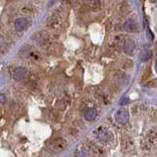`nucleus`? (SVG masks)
<instances>
[{"instance_id": "f257e3e1", "label": "nucleus", "mask_w": 157, "mask_h": 157, "mask_svg": "<svg viewBox=\"0 0 157 157\" xmlns=\"http://www.w3.org/2000/svg\"><path fill=\"white\" fill-rule=\"evenodd\" d=\"M130 114L127 109H119L115 113V120L118 124L124 125L129 121Z\"/></svg>"}, {"instance_id": "9d476101", "label": "nucleus", "mask_w": 157, "mask_h": 157, "mask_svg": "<svg viewBox=\"0 0 157 157\" xmlns=\"http://www.w3.org/2000/svg\"><path fill=\"white\" fill-rule=\"evenodd\" d=\"M128 101H129V100H128V99H126V100H125V98H122V100H121V103H120V104H122V105H124V104H127V103H128Z\"/></svg>"}, {"instance_id": "1a4fd4ad", "label": "nucleus", "mask_w": 157, "mask_h": 157, "mask_svg": "<svg viewBox=\"0 0 157 157\" xmlns=\"http://www.w3.org/2000/svg\"><path fill=\"white\" fill-rule=\"evenodd\" d=\"M6 101V97L4 94H0V103H4Z\"/></svg>"}, {"instance_id": "f8f14e48", "label": "nucleus", "mask_w": 157, "mask_h": 157, "mask_svg": "<svg viewBox=\"0 0 157 157\" xmlns=\"http://www.w3.org/2000/svg\"><path fill=\"white\" fill-rule=\"evenodd\" d=\"M157 1V0H153V2H156Z\"/></svg>"}, {"instance_id": "39448f33", "label": "nucleus", "mask_w": 157, "mask_h": 157, "mask_svg": "<svg viewBox=\"0 0 157 157\" xmlns=\"http://www.w3.org/2000/svg\"><path fill=\"white\" fill-rule=\"evenodd\" d=\"M25 77H26V69H24L22 67H18V68L15 69V71H14V78L15 80L20 82V81H22Z\"/></svg>"}, {"instance_id": "6e6552de", "label": "nucleus", "mask_w": 157, "mask_h": 157, "mask_svg": "<svg viewBox=\"0 0 157 157\" xmlns=\"http://www.w3.org/2000/svg\"><path fill=\"white\" fill-rule=\"evenodd\" d=\"M151 55H152V53H151L150 50H148V49H144V50L142 51L141 54H140V60H141V61H144V62H145V61H147V60H149L150 57H151Z\"/></svg>"}, {"instance_id": "f03ea898", "label": "nucleus", "mask_w": 157, "mask_h": 157, "mask_svg": "<svg viewBox=\"0 0 157 157\" xmlns=\"http://www.w3.org/2000/svg\"><path fill=\"white\" fill-rule=\"evenodd\" d=\"M29 25V21L27 18H19L15 22V29L16 32H22L25 31Z\"/></svg>"}, {"instance_id": "0eeeda50", "label": "nucleus", "mask_w": 157, "mask_h": 157, "mask_svg": "<svg viewBox=\"0 0 157 157\" xmlns=\"http://www.w3.org/2000/svg\"><path fill=\"white\" fill-rule=\"evenodd\" d=\"M98 139H99L101 141H106L108 140L111 139V132H109L108 131H102L98 134Z\"/></svg>"}, {"instance_id": "20e7f679", "label": "nucleus", "mask_w": 157, "mask_h": 157, "mask_svg": "<svg viewBox=\"0 0 157 157\" xmlns=\"http://www.w3.org/2000/svg\"><path fill=\"white\" fill-rule=\"evenodd\" d=\"M135 48H136L135 41L132 40V39H127V40L125 41V43H124V51L127 54L131 55V54H132V52H134Z\"/></svg>"}, {"instance_id": "423d86ee", "label": "nucleus", "mask_w": 157, "mask_h": 157, "mask_svg": "<svg viewBox=\"0 0 157 157\" xmlns=\"http://www.w3.org/2000/svg\"><path fill=\"white\" fill-rule=\"evenodd\" d=\"M96 115H97L96 110L95 109H92V108H91V109H88V110L86 111V113H85V118H86V120H87V121H92L96 117Z\"/></svg>"}, {"instance_id": "7ed1b4c3", "label": "nucleus", "mask_w": 157, "mask_h": 157, "mask_svg": "<svg viewBox=\"0 0 157 157\" xmlns=\"http://www.w3.org/2000/svg\"><path fill=\"white\" fill-rule=\"evenodd\" d=\"M124 28H125V31L128 33H136L139 31V26H137V23L135 22L134 20H128V21L125 23L124 25Z\"/></svg>"}, {"instance_id": "9b49d317", "label": "nucleus", "mask_w": 157, "mask_h": 157, "mask_svg": "<svg viewBox=\"0 0 157 157\" xmlns=\"http://www.w3.org/2000/svg\"><path fill=\"white\" fill-rule=\"evenodd\" d=\"M155 69H156V72H157V59H156V61H155Z\"/></svg>"}]
</instances>
